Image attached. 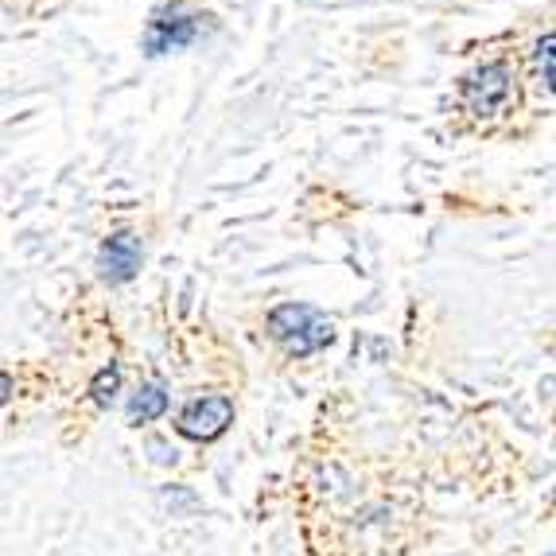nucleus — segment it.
Segmentation results:
<instances>
[{
    "label": "nucleus",
    "mask_w": 556,
    "mask_h": 556,
    "mask_svg": "<svg viewBox=\"0 0 556 556\" xmlns=\"http://www.w3.org/2000/svg\"><path fill=\"white\" fill-rule=\"evenodd\" d=\"M117 390H121V370H117V366H105V370L98 374V378H93V386H90V393H93V401H98V405H110Z\"/></svg>",
    "instance_id": "6e6552de"
},
{
    "label": "nucleus",
    "mask_w": 556,
    "mask_h": 556,
    "mask_svg": "<svg viewBox=\"0 0 556 556\" xmlns=\"http://www.w3.org/2000/svg\"><path fill=\"white\" fill-rule=\"evenodd\" d=\"M140 257H144V250H140L137 233H113V238H105L102 257H98L102 280H110V285H125V280H132L140 269Z\"/></svg>",
    "instance_id": "39448f33"
},
{
    "label": "nucleus",
    "mask_w": 556,
    "mask_h": 556,
    "mask_svg": "<svg viewBox=\"0 0 556 556\" xmlns=\"http://www.w3.org/2000/svg\"><path fill=\"white\" fill-rule=\"evenodd\" d=\"M230 420L233 401L223 397V393H211V397H195L179 413V432L187 440H218L230 428Z\"/></svg>",
    "instance_id": "7ed1b4c3"
},
{
    "label": "nucleus",
    "mask_w": 556,
    "mask_h": 556,
    "mask_svg": "<svg viewBox=\"0 0 556 556\" xmlns=\"http://www.w3.org/2000/svg\"><path fill=\"white\" fill-rule=\"evenodd\" d=\"M269 331L288 354L296 358H307V354L324 351L334 339V324L312 304H280L273 307L269 316Z\"/></svg>",
    "instance_id": "f03ea898"
},
{
    "label": "nucleus",
    "mask_w": 556,
    "mask_h": 556,
    "mask_svg": "<svg viewBox=\"0 0 556 556\" xmlns=\"http://www.w3.org/2000/svg\"><path fill=\"white\" fill-rule=\"evenodd\" d=\"M199 36V16L187 12V4H172V9H160L156 16L149 20V55H164L172 47H184Z\"/></svg>",
    "instance_id": "20e7f679"
},
{
    "label": "nucleus",
    "mask_w": 556,
    "mask_h": 556,
    "mask_svg": "<svg viewBox=\"0 0 556 556\" xmlns=\"http://www.w3.org/2000/svg\"><path fill=\"white\" fill-rule=\"evenodd\" d=\"M521 105V71L510 51L482 59L459 78V113L475 129H494Z\"/></svg>",
    "instance_id": "f257e3e1"
},
{
    "label": "nucleus",
    "mask_w": 556,
    "mask_h": 556,
    "mask_svg": "<svg viewBox=\"0 0 556 556\" xmlns=\"http://www.w3.org/2000/svg\"><path fill=\"white\" fill-rule=\"evenodd\" d=\"M533 66H538L541 86L548 93H556V31H548V36H541L533 43Z\"/></svg>",
    "instance_id": "0eeeda50"
},
{
    "label": "nucleus",
    "mask_w": 556,
    "mask_h": 556,
    "mask_svg": "<svg viewBox=\"0 0 556 556\" xmlns=\"http://www.w3.org/2000/svg\"><path fill=\"white\" fill-rule=\"evenodd\" d=\"M167 413V393H164V386H140L137 393H132V401H129V420L132 425H149V420H156V417H164Z\"/></svg>",
    "instance_id": "423d86ee"
}]
</instances>
